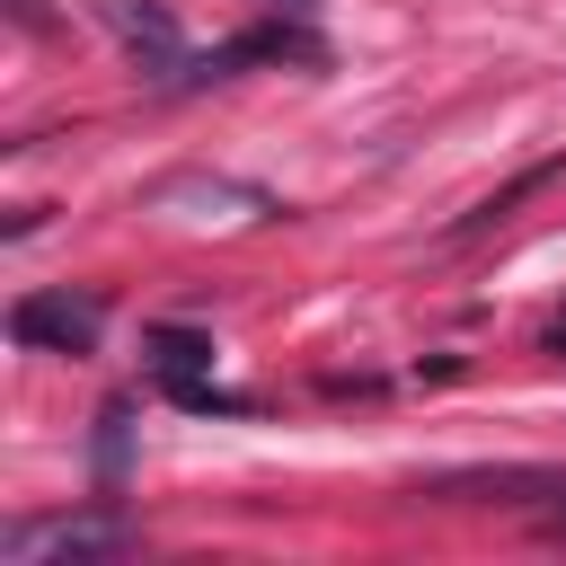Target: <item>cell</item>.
I'll list each match as a JSON object with an SVG mask.
<instances>
[{"label": "cell", "mask_w": 566, "mask_h": 566, "mask_svg": "<svg viewBox=\"0 0 566 566\" xmlns=\"http://www.w3.org/2000/svg\"><path fill=\"white\" fill-rule=\"evenodd\" d=\"M424 495H442V504H539V495H557L566 504V469H451Z\"/></svg>", "instance_id": "obj_4"}, {"label": "cell", "mask_w": 566, "mask_h": 566, "mask_svg": "<svg viewBox=\"0 0 566 566\" xmlns=\"http://www.w3.org/2000/svg\"><path fill=\"white\" fill-rule=\"evenodd\" d=\"M133 531L106 513H71V522H18L0 531V566H53V557H124Z\"/></svg>", "instance_id": "obj_1"}, {"label": "cell", "mask_w": 566, "mask_h": 566, "mask_svg": "<svg viewBox=\"0 0 566 566\" xmlns=\"http://www.w3.org/2000/svg\"><path fill=\"white\" fill-rule=\"evenodd\" d=\"M124 424H133V407H124V398H115V407H106V416H97V478H106V486H115V478H124Z\"/></svg>", "instance_id": "obj_6"}, {"label": "cell", "mask_w": 566, "mask_h": 566, "mask_svg": "<svg viewBox=\"0 0 566 566\" xmlns=\"http://www.w3.org/2000/svg\"><path fill=\"white\" fill-rule=\"evenodd\" d=\"M97 301H71V292H18L9 301V336L27 354H97Z\"/></svg>", "instance_id": "obj_2"}, {"label": "cell", "mask_w": 566, "mask_h": 566, "mask_svg": "<svg viewBox=\"0 0 566 566\" xmlns=\"http://www.w3.org/2000/svg\"><path fill=\"white\" fill-rule=\"evenodd\" d=\"M548 531H557V539H566V504H557V513H548Z\"/></svg>", "instance_id": "obj_7"}, {"label": "cell", "mask_w": 566, "mask_h": 566, "mask_svg": "<svg viewBox=\"0 0 566 566\" xmlns=\"http://www.w3.org/2000/svg\"><path fill=\"white\" fill-rule=\"evenodd\" d=\"M106 18L133 35V53H142V44L159 53V80H177V71H186V62H177V27H168V9H150V0H106Z\"/></svg>", "instance_id": "obj_5"}, {"label": "cell", "mask_w": 566, "mask_h": 566, "mask_svg": "<svg viewBox=\"0 0 566 566\" xmlns=\"http://www.w3.org/2000/svg\"><path fill=\"white\" fill-rule=\"evenodd\" d=\"M142 363H150V380L177 407H212V336L203 327H150L142 336Z\"/></svg>", "instance_id": "obj_3"}]
</instances>
